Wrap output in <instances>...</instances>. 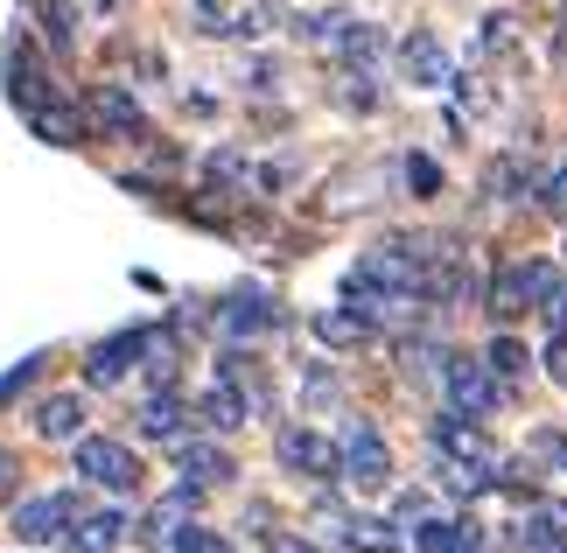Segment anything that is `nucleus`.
<instances>
[{
	"label": "nucleus",
	"mask_w": 567,
	"mask_h": 553,
	"mask_svg": "<svg viewBox=\"0 0 567 553\" xmlns=\"http://www.w3.org/2000/svg\"><path fill=\"white\" fill-rule=\"evenodd\" d=\"M512 42V14H484V50H505Z\"/></svg>",
	"instance_id": "obj_33"
},
{
	"label": "nucleus",
	"mask_w": 567,
	"mask_h": 553,
	"mask_svg": "<svg viewBox=\"0 0 567 553\" xmlns=\"http://www.w3.org/2000/svg\"><path fill=\"white\" fill-rule=\"evenodd\" d=\"M400 71H406L413 84H427V92H434V84H449V50H442V35H434V29H413V35L400 42Z\"/></svg>",
	"instance_id": "obj_11"
},
{
	"label": "nucleus",
	"mask_w": 567,
	"mask_h": 553,
	"mask_svg": "<svg viewBox=\"0 0 567 553\" xmlns=\"http://www.w3.org/2000/svg\"><path fill=\"white\" fill-rule=\"evenodd\" d=\"M176 553H231V540L210 525H176Z\"/></svg>",
	"instance_id": "obj_29"
},
{
	"label": "nucleus",
	"mask_w": 567,
	"mask_h": 553,
	"mask_svg": "<svg viewBox=\"0 0 567 553\" xmlns=\"http://www.w3.org/2000/svg\"><path fill=\"white\" fill-rule=\"evenodd\" d=\"M84 113H92V126H99V134H113V141H141V134H147V113L120 92V84H99Z\"/></svg>",
	"instance_id": "obj_10"
},
{
	"label": "nucleus",
	"mask_w": 567,
	"mask_h": 553,
	"mask_svg": "<svg viewBox=\"0 0 567 553\" xmlns=\"http://www.w3.org/2000/svg\"><path fill=\"white\" fill-rule=\"evenodd\" d=\"M484 365L497 371V379H518V371H526V344H518V337H505V329H497V337H491V350H484Z\"/></svg>",
	"instance_id": "obj_24"
},
{
	"label": "nucleus",
	"mask_w": 567,
	"mask_h": 553,
	"mask_svg": "<svg viewBox=\"0 0 567 553\" xmlns=\"http://www.w3.org/2000/svg\"><path fill=\"white\" fill-rule=\"evenodd\" d=\"M8 470H14V462H8V449H0V477H8Z\"/></svg>",
	"instance_id": "obj_38"
},
{
	"label": "nucleus",
	"mask_w": 567,
	"mask_h": 553,
	"mask_svg": "<svg viewBox=\"0 0 567 553\" xmlns=\"http://www.w3.org/2000/svg\"><path fill=\"white\" fill-rule=\"evenodd\" d=\"M442 386H449V400L476 420L497 413V392H505V379H497L484 358H442Z\"/></svg>",
	"instance_id": "obj_3"
},
{
	"label": "nucleus",
	"mask_w": 567,
	"mask_h": 553,
	"mask_svg": "<svg viewBox=\"0 0 567 553\" xmlns=\"http://www.w3.org/2000/svg\"><path fill=\"white\" fill-rule=\"evenodd\" d=\"M126 540V519L120 512H84L71 533H63V553H113Z\"/></svg>",
	"instance_id": "obj_13"
},
{
	"label": "nucleus",
	"mask_w": 567,
	"mask_h": 553,
	"mask_svg": "<svg viewBox=\"0 0 567 553\" xmlns=\"http://www.w3.org/2000/svg\"><path fill=\"white\" fill-rule=\"evenodd\" d=\"M35 371H42V350H29V358H14L8 371H0V413H8V407L21 400V392L35 386Z\"/></svg>",
	"instance_id": "obj_25"
},
{
	"label": "nucleus",
	"mask_w": 567,
	"mask_h": 553,
	"mask_svg": "<svg viewBox=\"0 0 567 553\" xmlns=\"http://www.w3.org/2000/svg\"><path fill=\"white\" fill-rule=\"evenodd\" d=\"M267 553H322V546H309L301 533H274V525H267Z\"/></svg>",
	"instance_id": "obj_34"
},
{
	"label": "nucleus",
	"mask_w": 567,
	"mask_h": 553,
	"mask_svg": "<svg viewBox=\"0 0 567 553\" xmlns=\"http://www.w3.org/2000/svg\"><path fill=\"white\" fill-rule=\"evenodd\" d=\"M518 190V162H491V196H512Z\"/></svg>",
	"instance_id": "obj_35"
},
{
	"label": "nucleus",
	"mask_w": 567,
	"mask_h": 553,
	"mask_svg": "<svg viewBox=\"0 0 567 553\" xmlns=\"http://www.w3.org/2000/svg\"><path fill=\"white\" fill-rule=\"evenodd\" d=\"M526 546H533V553H567V533H554L547 519H533V525H526Z\"/></svg>",
	"instance_id": "obj_32"
},
{
	"label": "nucleus",
	"mask_w": 567,
	"mask_h": 553,
	"mask_svg": "<svg viewBox=\"0 0 567 553\" xmlns=\"http://www.w3.org/2000/svg\"><path fill=\"white\" fill-rule=\"evenodd\" d=\"M343 477H351L358 491H385V477H392V449L379 441L372 420H351V434H343Z\"/></svg>",
	"instance_id": "obj_6"
},
{
	"label": "nucleus",
	"mask_w": 567,
	"mask_h": 553,
	"mask_svg": "<svg viewBox=\"0 0 567 553\" xmlns=\"http://www.w3.org/2000/svg\"><path fill=\"white\" fill-rule=\"evenodd\" d=\"M533 204L547 211V217H567V162H554V175H539V190H533Z\"/></svg>",
	"instance_id": "obj_28"
},
{
	"label": "nucleus",
	"mask_w": 567,
	"mask_h": 553,
	"mask_svg": "<svg viewBox=\"0 0 567 553\" xmlns=\"http://www.w3.org/2000/svg\"><path fill=\"white\" fill-rule=\"evenodd\" d=\"M406 190L413 196H442V168H434L427 154H406Z\"/></svg>",
	"instance_id": "obj_30"
},
{
	"label": "nucleus",
	"mask_w": 567,
	"mask_h": 553,
	"mask_svg": "<svg viewBox=\"0 0 567 553\" xmlns=\"http://www.w3.org/2000/svg\"><path fill=\"white\" fill-rule=\"evenodd\" d=\"M526 455L547 462V470H567V428H533L526 434Z\"/></svg>",
	"instance_id": "obj_26"
},
{
	"label": "nucleus",
	"mask_w": 567,
	"mask_h": 553,
	"mask_svg": "<svg viewBox=\"0 0 567 553\" xmlns=\"http://www.w3.org/2000/svg\"><path fill=\"white\" fill-rule=\"evenodd\" d=\"M539 519H547L554 533H567V504H547V512H539Z\"/></svg>",
	"instance_id": "obj_36"
},
{
	"label": "nucleus",
	"mask_w": 567,
	"mask_h": 553,
	"mask_svg": "<svg viewBox=\"0 0 567 553\" xmlns=\"http://www.w3.org/2000/svg\"><path fill=\"white\" fill-rule=\"evenodd\" d=\"M217 322L231 329V337H259V329H274L280 322V308L267 295H231L225 308H217Z\"/></svg>",
	"instance_id": "obj_18"
},
{
	"label": "nucleus",
	"mask_w": 567,
	"mask_h": 553,
	"mask_svg": "<svg viewBox=\"0 0 567 553\" xmlns=\"http://www.w3.org/2000/svg\"><path fill=\"white\" fill-rule=\"evenodd\" d=\"M413 553H463V519H421Z\"/></svg>",
	"instance_id": "obj_23"
},
{
	"label": "nucleus",
	"mask_w": 567,
	"mask_h": 553,
	"mask_svg": "<svg viewBox=\"0 0 567 553\" xmlns=\"http://www.w3.org/2000/svg\"><path fill=\"white\" fill-rule=\"evenodd\" d=\"M280 470H295V477H343V449L330 434H316V428H280Z\"/></svg>",
	"instance_id": "obj_4"
},
{
	"label": "nucleus",
	"mask_w": 567,
	"mask_h": 553,
	"mask_svg": "<svg viewBox=\"0 0 567 553\" xmlns=\"http://www.w3.org/2000/svg\"><path fill=\"white\" fill-rule=\"evenodd\" d=\"M427 441H434V455L470 462V470H491V477H497V449H491V434L476 428V413H463V407L434 413V420H427Z\"/></svg>",
	"instance_id": "obj_1"
},
{
	"label": "nucleus",
	"mask_w": 567,
	"mask_h": 553,
	"mask_svg": "<svg viewBox=\"0 0 567 553\" xmlns=\"http://www.w3.org/2000/svg\"><path fill=\"white\" fill-rule=\"evenodd\" d=\"M343 546L351 553H400V533L385 519H343Z\"/></svg>",
	"instance_id": "obj_21"
},
{
	"label": "nucleus",
	"mask_w": 567,
	"mask_h": 553,
	"mask_svg": "<svg viewBox=\"0 0 567 553\" xmlns=\"http://www.w3.org/2000/svg\"><path fill=\"white\" fill-rule=\"evenodd\" d=\"M539 365H547V379H554V386H567V322L547 329V350H539Z\"/></svg>",
	"instance_id": "obj_31"
},
{
	"label": "nucleus",
	"mask_w": 567,
	"mask_h": 553,
	"mask_svg": "<svg viewBox=\"0 0 567 553\" xmlns=\"http://www.w3.org/2000/svg\"><path fill=\"white\" fill-rule=\"evenodd\" d=\"M29 126H35L50 147H78L84 134H92V113H78L71 99H50V105H35V113H29Z\"/></svg>",
	"instance_id": "obj_12"
},
{
	"label": "nucleus",
	"mask_w": 567,
	"mask_h": 553,
	"mask_svg": "<svg viewBox=\"0 0 567 553\" xmlns=\"http://www.w3.org/2000/svg\"><path fill=\"white\" fill-rule=\"evenodd\" d=\"M330 50H337L343 63H351V71H372V63L385 57V35L372 29V21H343V29L330 35Z\"/></svg>",
	"instance_id": "obj_16"
},
{
	"label": "nucleus",
	"mask_w": 567,
	"mask_h": 553,
	"mask_svg": "<svg viewBox=\"0 0 567 553\" xmlns=\"http://www.w3.org/2000/svg\"><path fill=\"white\" fill-rule=\"evenodd\" d=\"M196 8H204V14H217V8H225V0H196Z\"/></svg>",
	"instance_id": "obj_37"
},
{
	"label": "nucleus",
	"mask_w": 567,
	"mask_h": 553,
	"mask_svg": "<svg viewBox=\"0 0 567 553\" xmlns=\"http://www.w3.org/2000/svg\"><path fill=\"white\" fill-rule=\"evenodd\" d=\"M539 274H547V259H512V267H497L491 287H484V308H491L497 322L526 316V308L539 301Z\"/></svg>",
	"instance_id": "obj_5"
},
{
	"label": "nucleus",
	"mask_w": 567,
	"mask_h": 553,
	"mask_svg": "<svg viewBox=\"0 0 567 553\" xmlns=\"http://www.w3.org/2000/svg\"><path fill=\"white\" fill-rule=\"evenodd\" d=\"M316 344H330V350L372 344V316H358V308H322V316H316Z\"/></svg>",
	"instance_id": "obj_17"
},
{
	"label": "nucleus",
	"mask_w": 567,
	"mask_h": 553,
	"mask_svg": "<svg viewBox=\"0 0 567 553\" xmlns=\"http://www.w3.org/2000/svg\"><path fill=\"white\" fill-rule=\"evenodd\" d=\"M196 420H204V428H246V420H252V400H246V392H238L231 379H217L210 392H204V400H196Z\"/></svg>",
	"instance_id": "obj_14"
},
{
	"label": "nucleus",
	"mask_w": 567,
	"mask_h": 553,
	"mask_svg": "<svg viewBox=\"0 0 567 553\" xmlns=\"http://www.w3.org/2000/svg\"><path fill=\"white\" fill-rule=\"evenodd\" d=\"M78 477L84 483H105V491H134L141 483V462L126 441H105V434H84L78 441Z\"/></svg>",
	"instance_id": "obj_2"
},
{
	"label": "nucleus",
	"mask_w": 567,
	"mask_h": 553,
	"mask_svg": "<svg viewBox=\"0 0 567 553\" xmlns=\"http://www.w3.org/2000/svg\"><path fill=\"white\" fill-rule=\"evenodd\" d=\"M176 462H183V477H189V483H225V477H231V455L217 449V441H183Z\"/></svg>",
	"instance_id": "obj_19"
},
{
	"label": "nucleus",
	"mask_w": 567,
	"mask_h": 553,
	"mask_svg": "<svg viewBox=\"0 0 567 553\" xmlns=\"http://www.w3.org/2000/svg\"><path fill=\"white\" fill-rule=\"evenodd\" d=\"M29 14L42 21L50 50H56V57H71V42H78V29H71V8H63V0H29Z\"/></svg>",
	"instance_id": "obj_22"
},
{
	"label": "nucleus",
	"mask_w": 567,
	"mask_h": 553,
	"mask_svg": "<svg viewBox=\"0 0 567 553\" xmlns=\"http://www.w3.org/2000/svg\"><path fill=\"white\" fill-rule=\"evenodd\" d=\"M71 519H78V498H63V491H42L29 504H14V540L21 546H50L71 533Z\"/></svg>",
	"instance_id": "obj_7"
},
{
	"label": "nucleus",
	"mask_w": 567,
	"mask_h": 553,
	"mask_svg": "<svg viewBox=\"0 0 567 553\" xmlns=\"http://www.w3.org/2000/svg\"><path fill=\"white\" fill-rule=\"evenodd\" d=\"M0 491H8V477H0Z\"/></svg>",
	"instance_id": "obj_39"
},
{
	"label": "nucleus",
	"mask_w": 567,
	"mask_h": 553,
	"mask_svg": "<svg viewBox=\"0 0 567 553\" xmlns=\"http://www.w3.org/2000/svg\"><path fill=\"white\" fill-rule=\"evenodd\" d=\"M183 420H189V407L176 400V392H155V400L141 407V434L147 441H183Z\"/></svg>",
	"instance_id": "obj_20"
},
{
	"label": "nucleus",
	"mask_w": 567,
	"mask_h": 553,
	"mask_svg": "<svg viewBox=\"0 0 567 553\" xmlns=\"http://www.w3.org/2000/svg\"><path fill=\"white\" fill-rule=\"evenodd\" d=\"M78 428H84V400H78V392H50V400L35 407V434L42 441H78Z\"/></svg>",
	"instance_id": "obj_15"
},
{
	"label": "nucleus",
	"mask_w": 567,
	"mask_h": 553,
	"mask_svg": "<svg viewBox=\"0 0 567 553\" xmlns=\"http://www.w3.org/2000/svg\"><path fill=\"white\" fill-rule=\"evenodd\" d=\"M533 308L547 316V329H554V322H567V274H554V267L539 274V301H533Z\"/></svg>",
	"instance_id": "obj_27"
},
{
	"label": "nucleus",
	"mask_w": 567,
	"mask_h": 553,
	"mask_svg": "<svg viewBox=\"0 0 567 553\" xmlns=\"http://www.w3.org/2000/svg\"><path fill=\"white\" fill-rule=\"evenodd\" d=\"M8 99L21 105V113H35V105H50V99H56V84H50V71H42V57H35V42H29V35H14V42H8Z\"/></svg>",
	"instance_id": "obj_9"
},
{
	"label": "nucleus",
	"mask_w": 567,
	"mask_h": 553,
	"mask_svg": "<svg viewBox=\"0 0 567 553\" xmlns=\"http://www.w3.org/2000/svg\"><path fill=\"white\" fill-rule=\"evenodd\" d=\"M141 350H155V329H120V337L92 344V358H84V379H92V386H120L126 371L141 365Z\"/></svg>",
	"instance_id": "obj_8"
}]
</instances>
